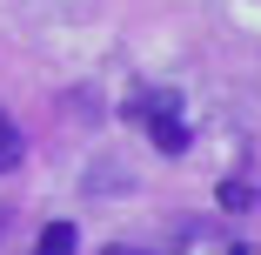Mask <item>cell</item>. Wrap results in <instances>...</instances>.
Returning a JSON list of instances; mask_svg holds the SVG:
<instances>
[{
  "label": "cell",
  "mask_w": 261,
  "mask_h": 255,
  "mask_svg": "<svg viewBox=\"0 0 261 255\" xmlns=\"http://www.w3.org/2000/svg\"><path fill=\"white\" fill-rule=\"evenodd\" d=\"M234 255H241V248H234Z\"/></svg>",
  "instance_id": "277c9868"
},
{
  "label": "cell",
  "mask_w": 261,
  "mask_h": 255,
  "mask_svg": "<svg viewBox=\"0 0 261 255\" xmlns=\"http://www.w3.org/2000/svg\"><path fill=\"white\" fill-rule=\"evenodd\" d=\"M20 155H27V141H20V128L0 114V175H14L20 168Z\"/></svg>",
  "instance_id": "3957f363"
},
{
  "label": "cell",
  "mask_w": 261,
  "mask_h": 255,
  "mask_svg": "<svg viewBox=\"0 0 261 255\" xmlns=\"http://www.w3.org/2000/svg\"><path fill=\"white\" fill-rule=\"evenodd\" d=\"M134 114H141V128L154 134V148H161V155H188V121H181V94H174V87L141 94Z\"/></svg>",
  "instance_id": "6da1fadb"
},
{
  "label": "cell",
  "mask_w": 261,
  "mask_h": 255,
  "mask_svg": "<svg viewBox=\"0 0 261 255\" xmlns=\"http://www.w3.org/2000/svg\"><path fill=\"white\" fill-rule=\"evenodd\" d=\"M74 248H81V242H74V228H67V222H47V228H40V242H34V255H74Z\"/></svg>",
  "instance_id": "7a4b0ae2"
}]
</instances>
